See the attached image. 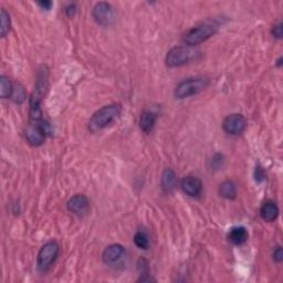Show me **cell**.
<instances>
[{
    "label": "cell",
    "instance_id": "cell-4",
    "mask_svg": "<svg viewBox=\"0 0 283 283\" xmlns=\"http://www.w3.org/2000/svg\"><path fill=\"white\" fill-rule=\"evenodd\" d=\"M218 30V26L212 24V22H206V24L199 25L197 27L190 29L183 37L184 43H186L188 47H195L202 42L216 34Z\"/></svg>",
    "mask_w": 283,
    "mask_h": 283
},
{
    "label": "cell",
    "instance_id": "cell-16",
    "mask_svg": "<svg viewBox=\"0 0 283 283\" xmlns=\"http://www.w3.org/2000/svg\"><path fill=\"white\" fill-rule=\"evenodd\" d=\"M176 186V174L173 169L167 168L162 174V188L164 192L170 193Z\"/></svg>",
    "mask_w": 283,
    "mask_h": 283
},
{
    "label": "cell",
    "instance_id": "cell-3",
    "mask_svg": "<svg viewBox=\"0 0 283 283\" xmlns=\"http://www.w3.org/2000/svg\"><path fill=\"white\" fill-rule=\"evenodd\" d=\"M201 52L192 47H175L166 54V66L168 68H178L196 60Z\"/></svg>",
    "mask_w": 283,
    "mask_h": 283
},
{
    "label": "cell",
    "instance_id": "cell-22",
    "mask_svg": "<svg viewBox=\"0 0 283 283\" xmlns=\"http://www.w3.org/2000/svg\"><path fill=\"white\" fill-rule=\"evenodd\" d=\"M272 35L273 37H276L278 39H281L282 36H283V25L281 24H278L276 26H273L272 28Z\"/></svg>",
    "mask_w": 283,
    "mask_h": 283
},
{
    "label": "cell",
    "instance_id": "cell-24",
    "mask_svg": "<svg viewBox=\"0 0 283 283\" xmlns=\"http://www.w3.org/2000/svg\"><path fill=\"white\" fill-rule=\"evenodd\" d=\"M138 270L141 272V276L143 275H148V264L146 262V260L144 259H140V261H138Z\"/></svg>",
    "mask_w": 283,
    "mask_h": 283
},
{
    "label": "cell",
    "instance_id": "cell-14",
    "mask_svg": "<svg viewBox=\"0 0 283 283\" xmlns=\"http://www.w3.org/2000/svg\"><path fill=\"white\" fill-rule=\"evenodd\" d=\"M157 120L156 113L152 112V111H143L140 118V127L143 132L150 133L152 129L154 128L155 123Z\"/></svg>",
    "mask_w": 283,
    "mask_h": 283
},
{
    "label": "cell",
    "instance_id": "cell-9",
    "mask_svg": "<svg viewBox=\"0 0 283 283\" xmlns=\"http://www.w3.org/2000/svg\"><path fill=\"white\" fill-rule=\"evenodd\" d=\"M92 13H93L95 21L101 26H109L114 20L113 8L108 2H97Z\"/></svg>",
    "mask_w": 283,
    "mask_h": 283
},
{
    "label": "cell",
    "instance_id": "cell-13",
    "mask_svg": "<svg viewBox=\"0 0 283 283\" xmlns=\"http://www.w3.org/2000/svg\"><path fill=\"white\" fill-rule=\"evenodd\" d=\"M260 215L264 221L272 222L279 216V208L275 202L268 201L263 203L261 209H260Z\"/></svg>",
    "mask_w": 283,
    "mask_h": 283
},
{
    "label": "cell",
    "instance_id": "cell-8",
    "mask_svg": "<svg viewBox=\"0 0 283 283\" xmlns=\"http://www.w3.org/2000/svg\"><path fill=\"white\" fill-rule=\"evenodd\" d=\"M247 127V120L241 114H230L222 122V128L230 135H239Z\"/></svg>",
    "mask_w": 283,
    "mask_h": 283
},
{
    "label": "cell",
    "instance_id": "cell-19",
    "mask_svg": "<svg viewBox=\"0 0 283 283\" xmlns=\"http://www.w3.org/2000/svg\"><path fill=\"white\" fill-rule=\"evenodd\" d=\"M0 19H1V37H6V35L10 30V16L9 13L4 10V9H1V13H0Z\"/></svg>",
    "mask_w": 283,
    "mask_h": 283
},
{
    "label": "cell",
    "instance_id": "cell-10",
    "mask_svg": "<svg viewBox=\"0 0 283 283\" xmlns=\"http://www.w3.org/2000/svg\"><path fill=\"white\" fill-rule=\"evenodd\" d=\"M89 199L84 195H76L67 203L69 211L79 216L86 213L87 210H89Z\"/></svg>",
    "mask_w": 283,
    "mask_h": 283
},
{
    "label": "cell",
    "instance_id": "cell-11",
    "mask_svg": "<svg viewBox=\"0 0 283 283\" xmlns=\"http://www.w3.org/2000/svg\"><path fill=\"white\" fill-rule=\"evenodd\" d=\"M182 189L183 192L190 197H197L201 195L202 189V180L194 177V176H187L182 180Z\"/></svg>",
    "mask_w": 283,
    "mask_h": 283
},
{
    "label": "cell",
    "instance_id": "cell-26",
    "mask_svg": "<svg viewBox=\"0 0 283 283\" xmlns=\"http://www.w3.org/2000/svg\"><path fill=\"white\" fill-rule=\"evenodd\" d=\"M256 180L257 182H262V180L264 179V171L263 169L261 168V167H256Z\"/></svg>",
    "mask_w": 283,
    "mask_h": 283
},
{
    "label": "cell",
    "instance_id": "cell-18",
    "mask_svg": "<svg viewBox=\"0 0 283 283\" xmlns=\"http://www.w3.org/2000/svg\"><path fill=\"white\" fill-rule=\"evenodd\" d=\"M0 85H1V89H0V95H1L2 99H8V97L12 96L13 86L7 77L2 76L1 78H0Z\"/></svg>",
    "mask_w": 283,
    "mask_h": 283
},
{
    "label": "cell",
    "instance_id": "cell-1",
    "mask_svg": "<svg viewBox=\"0 0 283 283\" xmlns=\"http://www.w3.org/2000/svg\"><path fill=\"white\" fill-rule=\"evenodd\" d=\"M48 85V71L44 67L39 69L38 76H37V82L35 90L32 92L30 97V115L31 120L42 119V112H41L40 105L45 93V89Z\"/></svg>",
    "mask_w": 283,
    "mask_h": 283
},
{
    "label": "cell",
    "instance_id": "cell-5",
    "mask_svg": "<svg viewBox=\"0 0 283 283\" xmlns=\"http://www.w3.org/2000/svg\"><path fill=\"white\" fill-rule=\"evenodd\" d=\"M208 85V80L205 78H194L180 82L175 89V96L177 99H186L205 90Z\"/></svg>",
    "mask_w": 283,
    "mask_h": 283
},
{
    "label": "cell",
    "instance_id": "cell-23",
    "mask_svg": "<svg viewBox=\"0 0 283 283\" xmlns=\"http://www.w3.org/2000/svg\"><path fill=\"white\" fill-rule=\"evenodd\" d=\"M272 258L278 263H281L283 261V251L281 247H277L275 249V251L272 253Z\"/></svg>",
    "mask_w": 283,
    "mask_h": 283
},
{
    "label": "cell",
    "instance_id": "cell-12",
    "mask_svg": "<svg viewBox=\"0 0 283 283\" xmlns=\"http://www.w3.org/2000/svg\"><path fill=\"white\" fill-rule=\"evenodd\" d=\"M125 253V249L121 244H111L103 251V261L104 263L113 264L118 262Z\"/></svg>",
    "mask_w": 283,
    "mask_h": 283
},
{
    "label": "cell",
    "instance_id": "cell-20",
    "mask_svg": "<svg viewBox=\"0 0 283 283\" xmlns=\"http://www.w3.org/2000/svg\"><path fill=\"white\" fill-rule=\"evenodd\" d=\"M134 243L140 249H147L148 244H150V241H148V237L145 233L143 231H138L136 235L134 236Z\"/></svg>",
    "mask_w": 283,
    "mask_h": 283
},
{
    "label": "cell",
    "instance_id": "cell-27",
    "mask_svg": "<svg viewBox=\"0 0 283 283\" xmlns=\"http://www.w3.org/2000/svg\"><path fill=\"white\" fill-rule=\"evenodd\" d=\"M37 4H38L41 9H44V10H50V8L52 7V2L51 1H38Z\"/></svg>",
    "mask_w": 283,
    "mask_h": 283
},
{
    "label": "cell",
    "instance_id": "cell-25",
    "mask_svg": "<svg viewBox=\"0 0 283 283\" xmlns=\"http://www.w3.org/2000/svg\"><path fill=\"white\" fill-rule=\"evenodd\" d=\"M76 12H77V7L74 3L68 4V6L66 7V13L69 18H72L74 15H76Z\"/></svg>",
    "mask_w": 283,
    "mask_h": 283
},
{
    "label": "cell",
    "instance_id": "cell-7",
    "mask_svg": "<svg viewBox=\"0 0 283 283\" xmlns=\"http://www.w3.org/2000/svg\"><path fill=\"white\" fill-rule=\"evenodd\" d=\"M60 247L55 241H49V243L42 245L38 253V270L41 272H45L48 269L52 266V263L55 261V259L59 256Z\"/></svg>",
    "mask_w": 283,
    "mask_h": 283
},
{
    "label": "cell",
    "instance_id": "cell-17",
    "mask_svg": "<svg viewBox=\"0 0 283 283\" xmlns=\"http://www.w3.org/2000/svg\"><path fill=\"white\" fill-rule=\"evenodd\" d=\"M219 194L221 197L226 199H234L237 196V188L234 182L231 180H226L222 183L219 187Z\"/></svg>",
    "mask_w": 283,
    "mask_h": 283
},
{
    "label": "cell",
    "instance_id": "cell-2",
    "mask_svg": "<svg viewBox=\"0 0 283 283\" xmlns=\"http://www.w3.org/2000/svg\"><path fill=\"white\" fill-rule=\"evenodd\" d=\"M121 113V106L119 104H111L103 106L93 114L89 122V129L92 133L99 132L108 126L110 123L117 119Z\"/></svg>",
    "mask_w": 283,
    "mask_h": 283
},
{
    "label": "cell",
    "instance_id": "cell-21",
    "mask_svg": "<svg viewBox=\"0 0 283 283\" xmlns=\"http://www.w3.org/2000/svg\"><path fill=\"white\" fill-rule=\"evenodd\" d=\"M12 99L16 103L20 104L26 100V93L25 89L20 84H17L16 86H13V93H12Z\"/></svg>",
    "mask_w": 283,
    "mask_h": 283
},
{
    "label": "cell",
    "instance_id": "cell-15",
    "mask_svg": "<svg viewBox=\"0 0 283 283\" xmlns=\"http://www.w3.org/2000/svg\"><path fill=\"white\" fill-rule=\"evenodd\" d=\"M248 239V231L244 227H234L233 229L229 231L228 234V240L233 244H243Z\"/></svg>",
    "mask_w": 283,
    "mask_h": 283
},
{
    "label": "cell",
    "instance_id": "cell-6",
    "mask_svg": "<svg viewBox=\"0 0 283 283\" xmlns=\"http://www.w3.org/2000/svg\"><path fill=\"white\" fill-rule=\"evenodd\" d=\"M49 132V124L43 119L31 120L26 129V138L32 146L42 145Z\"/></svg>",
    "mask_w": 283,
    "mask_h": 283
}]
</instances>
